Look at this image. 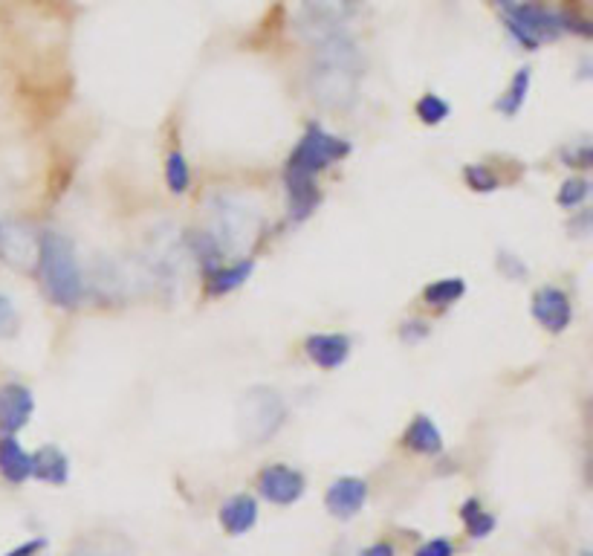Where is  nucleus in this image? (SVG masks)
Returning a JSON list of instances; mask_svg holds the SVG:
<instances>
[{"label": "nucleus", "instance_id": "6", "mask_svg": "<svg viewBox=\"0 0 593 556\" xmlns=\"http://www.w3.org/2000/svg\"><path fill=\"white\" fill-rule=\"evenodd\" d=\"M351 154V142L342 137H333L327 134L322 125L310 122L304 137L298 139V145L293 148L290 160H287V171H296V174H322L324 168L333 166L336 160H345Z\"/></svg>", "mask_w": 593, "mask_h": 556}, {"label": "nucleus", "instance_id": "16", "mask_svg": "<svg viewBox=\"0 0 593 556\" xmlns=\"http://www.w3.org/2000/svg\"><path fill=\"white\" fill-rule=\"evenodd\" d=\"M0 475L9 484H24L32 478V455L15 435H0Z\"/></svg>", "mask_w": 593, "mask_h": 556}, {"label": "nucleus", "instance_id": "23", "mask_svg": "<svg viewBox=\"0 0 593 556\" xmlns=\"http://www.w3.org/2000/svg\"><path fill=\"white\" fill-rule=\"evenodd\" d=\"M466 293V281L460 276H449L440 278V281H432L426 290H423V302L432 307H449L463 299Z\"/></svg>", "mask_w": 593, "mask_h": 556}, {"label": "nucleus", "instance_id": "28", "mask_svg": "<svg viewBox=\"0 0 593 556\" xmlns=\"http://www.w3.org/2000/svg\"><path fill=\"white\" fill-rule=\"evenodd\" d=\"M463 180L472 192H495L501 186L498 174L492 168H486L484 163H475V166L463 168Z\"/></svg>", "mask_w": 593, "mask_h": 556}, {"label": "nucleus", "instance_id": "19", "mask_svg": "<svg viewBox=\"0 0 593 556\" xmlns=\"http://www.w3.org/2000/svg\"><path fill=\"white\" fill-rule=\"evenodd\" d=\"M405 446L417 455H440L443 452V435L429 415H417L405 429Z\"/></svg>", "mask_w": 593, "mask_h": 556}, {"label": "nucleus", "instance_id": "37", "mask_svg": "<svg viewBox=\"0 0 593 556\" xmlns=\"http://www.w3.org/2000/svg\"><path fill=\"white\" fill-rule=\"evenodd\" d=\"M498 6H513V0H495Z\"/></svg>", "mask_w": 593, "mask_h": 556}, {"label": "nucleus", "instance_id": "24", "mask_svg": "<svg viewBox=\"0 0 593 556\" xmlns=\"http://www.w3.org/2000/svg\"><path fill=\"white\" fill-rule=\"evenodd\" d=\"M307 15L327 24H345L356 9V0H304Z\"/></svg>", "mask_w": 593, "mask_h": 556}, {"label": "nucleus", "instance_id": "12", "mask_svg": "<svg viewBox=\"0 0 593 556\" xmlns=\"http://www.w3.org/2000/svg\"><path fill=\"white\" fill-rule=\"evenodd\" d=\"M0 258L12 267L27 270L38 258V235L29 232L24 226L15 223H3L0 226Z\"/></svg>", "mask_w": 593, "mask_h": 556}, {"label": "nucleus", "instance_id": "14", "mask_svg": "<svg viewBox=\"0 0 593 556\" xmlns=\"http://www.w3.org/2000/svg\"><path fill=\"white\" fill-rule=\"evenodd\" d=\"M284 186H287V206H290V218L293 221H307L316 206H319V186L316 177L310 174H296V171H284Z\"/></svg>", "mask_w": 593, "mask_h": 556}, {"label": "nucleus", "instance_id": "10", "mask_svg": "<svg viewBox=\"0 0 593 556\" xmlns=\"http://www.w3.org/2000/svg\"><path fill=\"white\" fill-rule=\"evenodd\" d=\"M35 412V397L21 383H3L0 386V432L18 435Z\"/></svg>", "mask_w": 593, "mask_h": 556}, {"label": "nucleus", "instance_id": "32", "mask_svg": "<svg viewBox=\"0 0 593 556\" xmlns=\"http://www.w3.org/2000/svg\"><path fill=\"white\" fill-rule=\"evenodd\" d=\"M429 322H423V319H414V322H403V328H400V339L408 342V345H414V342H423L426 336H429Z\"/></svg>", "mask_w": 593, "mask_h": 556}, {"label": "nucleus", "instance_id": "4", "mask_svg": "<svg viewBox=\"0 0 593 556\" xmlns=\"http://www.w3.org/2000/svg\"><path fill=\"white\" fill-rule=\"evenodd\" d=\"M186 247L183 238H177L168 226H157L148 235V244L136 258L142 284L165 299H174L180 281L186 276Z\"/></svg>", "mask_w": 593, "mask_h": 556}, {"label": "nucleus", "instance_id": "22", "mask_svg": "<svg viewBox=\"0 0 593 556\" xmlns=\"http://www.w3.org/2000/svg\"><path fill=\"white\" fill-rule=\"evenodd\" d=\"M460 519H463V528L472 539H486L495 530V516L486 513L484 504L478 499H466L460 504Z\"/></svg>", "mask_w": 593, "mask_h": 556}, {"label": "nucleus", "instance_id": "33", "mask_svg": "<svg viewBox=\"0 0 593 556\" xmlns=\"http://www.w3.org/2000/svg\"><path fill=\"white\" fill-rule=\"evenodd\" d=\"M414 556H455V548L449 539H429L426 545H420Z\"/></svg>", "mask_w": 593, "mask_h": 556}, {"label": "nucleus", "instance_id": "27", "mask_svg": "<svg viewBox=\"0 0 593 556\" xmlns=\"http://www.w3.org/2000/svg\"><path fill=\"white\" fill-rule=\"evenodd\" d=\"M588 195H591V183L585 177H570V180L562 183V189L556 195V203L562 209H576V206H582L588 200Z\"/></svg>", "mask_w": 593, "mask_h": 556}, {"label": "nucleus", "instance_id": "34", "mask_svg": "<svg viewBox=\"0 0 593 556\" xmlns=\"http://www.w3.org/2000/svg\"><path fill=\"white\" fill-rule=\"evenodd\" d=\"M47 548V539H29V542H24V545H18V548H12L6 556H38L41 551Z\"/></svg>", "mask_w": 593, "mask_h": 556}, {"label": "nucleus", "instance_id": "11", "mask_svg": "<svg viewBox=\"0 0 593 556\" xmlns=\"http://www.w3.org/2000/svg\"><path fill=\"white\" fill-rule=\"evenodd\" d=\"M365 501H368V484L353 475L336 478L324 493V507L336 519H353L365 507Z\"/></svg>", "mask_w": 593, "mask_h": 556}, {"label": "nucleus", "instance_id": "30", "mask_svg": "<svg viewBox=\"0 0 593 556\" xmlns=\"http://www.w3.org/2000/svg\"><path fill=\"white\" fill-rule=\"evenodd\" d=\"M498 270L504 273V276L510 278V281H521V278H527V264L518 258V255H513V252L501 250L498 252Z\"/></svg>", "mask_w": 593, "mask_h": 556}, {"label": "nucleus", "instance_id": "18", "mask_svg": "<svg viewBox=\"0 0 593 556\" xmlns=\"http://www.w3.org/2000/svg\"><path fill=\"white\" fill-rule=\"evenodd\" d=\"M252 270H255L252 258H238L232 264H220L217 270H212L206 276V293L209 296H226V293L243 287L249 281V276H252Z\"/></svg>", "mask_w": 593, "mask_h": 556}, {"label": "nucleus", "instance_id": "21", "mask_svg": "<svg viewBox=\"0 0 593 556\" xmlns=\"http://www.w3.org/2000/svg\"><path fill=\"white\" fill-rule=\"evenodd\" d=\"M530 82H533V73H530V67H521L513 79H510L507 93H501V99L495 102V111L504 113V116H515V113L524 108V102H527Z\"/></svg>", "mask_w": 593, "mask_h": 556}, {"label": "nucleus", "instance_id": "29", "mask_svg": "<svg viewBox=\"0 0 593 556\" xmlns=\"http://www.w3.org/2000/svg\"><path fill=\"white\" fill-rule=\"evenodd\" d=\"M18 334V310L9 296L0 293V339H12Z\"/></svg>", "mask_w": 593, "mask_h": 556}, {"label": "nucleus", "instance_id": "7", "mask_svg": "<svg viewBox=\"0 0 593 556\" xmlns=\"http://www.w3.org/2000/svg\"><path fill=\"white\" fill-rule=\"evenodd\" d=\"M507 29L524 50H539L544 41H556L562 29V15L550 12L539 3H513L507 6Z\"/></svg>", "mask_w": 593, "mask_h": 556}, {"label": "nucleus", "instance_id": "1", "mask_svg": "<svg viewBox=\"0 0 593 556\" xmlns=\"http://www.w3.org/2000/svg\"><path fill=\"white\" fill-rule=\"evenodd\" d=\"M301 32L313 50L307 67V90L316 105L327 111H348L362 82V53L345 24H327L310 18L301 24Z\"/></svg>", "mask_w": 593, "mask_h": 556}, {"label": "nucleus", "instance_id": "17", "mask_svg": "<svg viewBox=\"0 0 593 556\" xmlns=\"http://www.w3.org/2000/svg\"><path fill=\"white\" fill-rule=\"evenodd\" d=\"M32 478H38L44 484H53V487L67 484V478H70V461H67V455L53 444L41 446L32 455Z\"/></svg>", "mask_w": 593, "mask_h": 556}, {"label": "nucleus", "instance_id": "25", "mask_svg": "<svg viewBox=\"0 0 593 556\" xmlns=\"http://www.w3.org/2000/svg\"><path fill=\"white\" fill-rule=\"evenodd\" d=\"M165 183L174 195H186L191 186V171L186 157L180 151H171L168 160H165Z\"/></svg>", "mask_w": 593, "mask_h": 556}, {"label": "nucleus", "instance_id": "38", "mask_svg": "<svg viewBox=\"0 0 593 556\" xmlns=\"http://www.w3.org/2000/svg\"><path fill=\"white\" fill-rule=\"evenodd\" d=\"M582 556H591V554H582Z\"/></svg>", "mask_w": 593, "mask_h": 556}, {"label": "nucleus", "instance_id": "2", "mask_svg": "<svg viewBox=\"0 0 593 556\" xmlns=\"http://www.w3.org/2000/svg\"><path fill=\"white\" fill-rule=\"evenodd\" d=\"M35 270L53 305L76 307L84 299V273L76 255V244L67 235L53 229L38 235Z\"/></svg>", "mask_w": 593, "mask_h": 556}, {"label": "nucleus", "instance_id": "5", "mask_svg": "<svg viewBox=\"0 0 593 556\" xmlns=\"http://www.w3.org/2000/svg\"><path fill=\"white\" fill-rule=\"evenodd\" d=\"M287 420V403L284 397L270 386H252L243 394L238 409V426L249 444H264L284 426Z\"/></svg>", "mask_w": 593, "mask_h": 556}, {"label": "nucleus", "instance_id": "26", "mask_svg": "<svg viewBox=\"0 0 593 556\" xmlns=\"http://www.w3.org/2000/svg\"><path fill=\"white\" fill-rule=\"evenodd\" d=\"M414 113H417V119H420L423 125H440V122H446V119H449L452 108H449V102H446L443 96H437V93H426V96L417 102Z\"/></svg>", "mask_w": 593, "mask_h": 556}, {"label": "nucleus", "instance_id": "8", "mask_svg": "<svg viewBox=\"0 0 593 556\" xmlns=\"http://www.w3.org/2000/svg\"><path fill=\"white\" fill-rule=\"evenodd\" d=\"M304 490H307L304 475L293 467H287V464H270L258 475V493L278 507L296 504L304 496Z\"/></svg>", "mask_w": 593, "mask_h": 556}, {"label": "nucleus", "instance_id": "9", "mask_svg": "<svg viewBox=\"0 0 593 556\" xmlns=\"http://www.w3.org/2000/svg\"><path fill=\"white\" fill-rule=\"evenodd\" d=\"M533 316L544 331L550 334H565L570 319H573V307L570 299L562 287H553V284H544L533 293Z\"/></svg>", "mask_w": 593, "mask_h": 556}, {"label": "nucleus", "instance_id": "3", "mask_svg": "<svg viewBox=\"0 0 593 556\" xmlns=\"http://www.w3.org/2000/svg\"><path fill=\"white\" fill-rule=\"evenodd\" d=\"M264 215L258 206L232 192H215L209 197V235L217 241L223 255L243 258L258 241Z\"/></svg>", "mask_w": 593, "mask_h": 556}, {"label": "nucleus", "instance_id": "36", "mask_svg": "<svg viewBox=\"0 0 593 556\" xmlns=\"http://www.w3.org/2000/svg\"><path fill=\"white\" fill-rule=\"evenodd\" d=\"M362 556H394V545L391 542H377V545L365 548Z\"/></svg>", "mask_w": 593, "mask_h": 556}, {"label": "nucleus", "instance_id": "13", "mask_svg": "<svg viewBox=\"0 0 593 556\" xmlns=\"http://www.w3.org/2000/svg\"><path fill=\"white\" fill-rule=\"evenodd\" d=\"M307 357L316 362L324 371H333L345 365L351 357V336L345 334H313L304 342Z\"/></svg>", "mask_w": 593, "mask_h": 556}, {"label": "nucleus", "instance_id": "15", "mask_svg": "<svg viewBox=\"0 0 593 556\" xmlns=\"http://www.w3.org/2000/svg\"><path fill=\"white\" fill-rule=\"evenodd\" d=\"M255 522H258V501H255V496L238 493V496H232L229 501H223V507H220V525H223L226 533L243 536V533H249V530L255 528Z\"/></svg>", "mask_w": 593, "mask_h": 556}, {"label": "nucleus", "instance_id": "31", "mask_svg": "<svg viewBox=\"0 0 593 556\" xmlns=\"http://www.w3.org/2000/svg\"><path fill=\"white\" fill-rule=\"evenodd\" d=\"M562 160H565V166H576V168L593 166L591 142H582V145L565 148V151H562Z\"/></svg>", "mask_w": 593, "mask_h": 556}, {"label": "nucleus", "instance_id": "20", "mask_svg": "<svg viewBox=\"0 0 593 556\" xmlns=\"http://www.w3.org/2000/svg\"><path fill=\"white\" fill-rule=\"evenodd\" d=\"M183 247H186V255L194 258L197 264H200V270L209 276L212 270H217L220 264H223V250L217 247V241L209 235V232H197V229H186V235H183Z\"/></svg>", "mask_w": 593, "mask_h": 556}, {"label": "nucleus", "instance_id": "39", "mask_svg": "<svg viewBox=\"0 0 593 556\" xmlns=\"http://www.w3.org/2000/svg\"><path fill=\"white\" fill-rule=\"evenodd\" d=\"M0 226H3V223H0Z\"/></svg>", "mask_w": 593, "mask_h": 556}, {"label": "nucleus", "instance_id": "35", "mask_svg": "<svg viewBox=\"0 0 593 556\" xmlns=\"http://www.w3.org/2000/svg\"><path fill=\"white\" fill-rule=\"evenodd\" d=\"M570 229H576V235H588L591 232V209H582V215L576 221H570Z\"/></svg>", "mask_w": 593, "mask_h": 556}]
</instances>
